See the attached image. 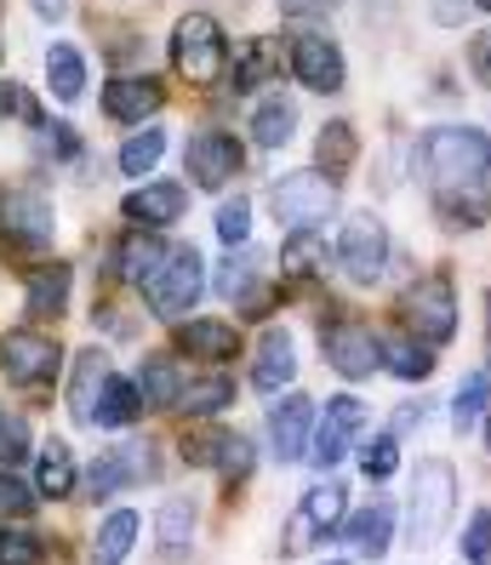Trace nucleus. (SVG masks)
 Masks as SVG:
<instances>
[{
	"label": "nucleus",
	"mask_w": 491,
	"mask_h": 565,
	"mask_svg": "<svg viewBox=\"0 0 491 565\" xmlns=\"http://www.w3.org/2000/svg\"><path fill=\"white\" fill-rule=\"evenodd\" d=\"M172 257V246L154 235V228H132V235L120 241V252H115V263H120V275L132 280V286H149L154 275H160V263Z\"/></svg>",
	"instance_id": "c85d7f7f"
},
{
	"label": "nucleus",
	"mask_w": 491,
	"mask_h": 565,
	"mask_svg": "<svg viewBox=\"0 0 491 565\" xmlns=\"http://www.w3.org/2000/svg\"><path fill=\"white\" fill-rule=\"evenodd\" d=\"M429 201L446 228H480L491 217V143L474 126H435L423 138Z\"/></svg>",
	"instance_id": "f257e3e1"
},
{
	"label": "nucleus",
	"mask_w": 491,
	"mask_h": 565,
	"mask_svg": "<svg viewBox=\"0 0 491 565\" xmlns=\"http://www.w3.org/2000/svg\"><path fill=\"white\" fill-rule=\"evenodd\" d=\"M280 75V41L275 35H252L235 41V63H228V86L235 92H257Z\"/></svg>",
	"instance_id": "a878e982"
},
{
	"label": "nucleus",
	"mask_w": 491,
	"mask_h": 565,
	"mask_svg": "<svg viewBox=\"0 0 491 565\" xmlns=\"http://www.w3.org/2000/svg\"><path fill=\"white\" fill-rule=\"evenodd\" d=\"M423 417H429V406H401L388 428H395V435H412V428H423Z\"/></svg>",
	"instance_id": "3c124183"
},
{
	"label": "nucleus",
	"mask_w": 491,
	"mask_h": 565,
	"mask_svg": "<svg viewBox=\"0 0 491 565\" xmlns=\"http://www.w3.org/2000/svg\"><path fill=\"white\" fill-rule=\"evenodd\" d=\"M354 457H360V475H366L372 486H383L388 475L401 469V435H395V428H383V435L360 440V446H354Z\"/></svg>",
	"instance_id": "4c0bfd02"
},
{
	"label": "nucleus",
	"mask_w": 491,
	"mask_h": 565,
	"mask_svg": "<svg viewBox=\"0 0 491 565\" xmlns=\"http://www.w3.org/2000/svg\"><path fill=\"white\" fill-rule=\"evenodd\" d=\"M469 70H474V81H480V86H491V29L469 41Z\"/></svg>",
	"instance_id": "09e8293b"
},
{
	"label": "nucleus",
	"mask_w": 491,
	"mask_h": 565,
	"mask_svg": "<svg viewBox=\"0 0 491 565\" xmlns=\"http://www.w3.org/2000/svg\"><path fill=\"white\" fill-rule=\"evenodd\" d=\"M160 154H167V131L143 126V131H132V138L120 143V172L126 178H149L154 166H160Z\"/></svg>",
	"instance_id": "58836bf2"
},
{
	"label": "nucleus",
	"mask_w": 491,
	"mask_h": 565,
	"mask_svg": "<svg viewBox=\"0 0 491 565\" xmlns=\"http://www.w3.org/2000/svg\"><path fill=\"white\" fill-rule=\"evenodd\" d=\"M252 469H257V451H252V440H246V435H228V440H223V451H217V475L228 480V491H235V486H241Z\"/></svg>",
	"instance_id": "c03bdc74"
},
{
	"label": "nucleus",
	"mask_w": 491,
	"mask_h": 565,
	"mask_svg": "<svg viewBox=\"0 0 491 565\" xmlns=\"http://www.w3.org/2000/svg\"><path fill=\"white\" fill-rule=\"evenodd\" d=\"M35 486L29 480H18L12 469H0V525H12V520H29L35 514Z\"/></svg>",
	"instance_id": "79ce46f5"
},
{
	"label": "nucleus",
	"mask_w": 491,
	"mask_h": 565,
	"mask_svg": "<svg viewBox=\"0 0 491 565\" xmlns=\"http://www.w3.org/2000/svg\"><path fill=\"white\" fill-rule=\"evenodd\" d=\"M325 565H354V559H325Z\"/></svg>",
	"instance_id": "4d7b16f0"
},
{
	"label": "nucleus",
	"mask_w": 491,
	"mask_h": 565,
	"mask_svg": "<svg viewBox=\"0 0 491 565\" xmlns=\"http://www.w3.org/2000/svg\"><path fill=\"white\" fill-rule=\"evenodd\" d=\"M395 520H401V509H395V497H372L366 509H354V514H343V525H338V537L360 554V559H383L388 548H395Z\"/></svg>",
	"instance_id": "f3484780"
},
{
	"label": "nucleus",
	"mask_w": 491,
	"mask_h": 565,
	"mask_svg": "<svg viewBox=\"0 0 491 565\" xmlns=\"http://www.w3.org/2000/svg\"><path fill=\"white\" fill-rule=\"evenodd\" d=\"M160 475V462H154V446L149 440H120L109 451H97L92 457V469H86V491H92V503H104V497H120V491H132L143 480Z\"/></svg>",
	"instance_id": "9d476101"
},
{
	"label": "nucleus",
	"mask_w": 491,
	"mask_h": 565,
	"mask_svg": "<svg viewBox=\"0 0 491 565\" xmlns=\"http://www.w3.org/2000/svg\"><path fill=\"white\" fill-rule=\"evenodd\" d=\"M383 365H388L401 383H423V377L435 372V349L423 343V338H417V343H412V338H395V343H383Z\"/></svg>",
	"instance_id": "e433bc0d"
},
{
	"label": "nucleus",
	"mask_w": 491,
	"mask_h": 565,
	"mask_svg": "<svg viewBox=\"0 0 491 565\" xmlns=\"http://www.w3.org/2000/svg\"><path fill=\"white\" fill-rule=\"evenodd\" d=\"M309 440H314V401L309 394H275L269 406V446L280 462H303L309 457Z\"/></svg>",
	"instance_id": "dca6fc26"
},
{
	"label": "nucleus",
	"mask_w": 491,
	"mask_h": 565,
	"mask_svg": "<svg viewBox=\"0 0 491 565\" xmlns=\"http://www.w3.org/2000/svg\"><path fill=\"white\" fill-rule=\"evenodd\" d=\"M46 559V543L23 525H0V565H41Z\"/></svg>",
	"instance_id": "37998d69"
},
{
	"label": "nucleus",
	"mask_w": 491,
	"mask_h": 565,
	"mask_svg": "<svg viewBox=\"0 0 491 565\" xmlns=\"http://www.w3.org/2000/svg\"><path fill=\"white\" fill-rule=\"evenodd\" d=\"M57 235V212L41 189H0V241H12L18 252H46Z\"/></svg>",
	"instance_id": "1a4fd4ad"
},
{
	"label": "nucleus",
	"mask_w": 491,
	"mask_h": 565,
	"mask_svg": "<svg viewBox=\"0 0 491 565\" xmlns=\"http://www.w3.org/2000/svg\"><path fill=\"white\" fill-rule=\"evenodd\" d=\"M343 514H349V486L320 475V480L303 491V503H298V514H291V531H286V543H280V548H286V554L309 548V537H325V531H338Z\"/></svg>",
	"instance_id": "4468645a"
},
{
	"label": "nucleus",
	"mask_w": 491,
	"mask_h": 565,
	"mask_svg": "<svg viewBox=\"0 0 491 565\" xmlns=\"http://www.w3.org/2000/svg\"><path fill=\"white\" fill-rule=\"evenodd\" d=\"M246 166V149L228 138V131H194L189 149H183V172L194 178V189H223L235 183Z\"/></svg>",
	"instance_id": "2eb2a0df"
},
{
	"label": "nucleus",
	"mask_w": 491,
	"mask_h": 565,
	"mask_svg": "<svg viewBox=\"0 0 491 565\" xmlns=\"http://www.w3.org/2000/svg\"><path fill=\"white\" fill-rule=\"evenodd\" d=\"M485 412H491V365H480V372L463 377V388H457V401H451V428L469 435Z\"/></svg>",
	"instance_id": "c9c22d12"
},
{
	"label": "nucleus",
	"mask_w": 491,
	"mask_h": 565,
	"mask_svg": "<svg viewBox=\"0 0 491 565\" xmlns=\"http://www.w3.org/2000/svg\"><path fill=\"white\" fill-rule=\"evenodd\" d=\"M217 241L223 246H246L252 241V201L246 194H235V201L217 206Z\"/></svg>",
	"instance_id": "a18cd8bd"
},
{
	"label": "nucleus",
	"mask_w": 491,
	"mask_h": 565,
	"mask_svg": "<svg viewBox=\"0 0 491 565\" xmlns=\"http://www.w3.org/2000/svg\"><path fill=\"white\" fill-rule=\"evenodd\" d=\"M138 537H143V514L138 509L104 514V525H97V537L86 548V565H126V559H132V548H138Z\"/></svg>",
	"instance_id": "393cba45"
},
{
	"label": "nucleus",
	"mask_w": 491,
	"mask_h": 565,
	"mask_svg": "<svg viewBox=\"0 0 491 565\" xmlns=\"http://www.w3.org/2000/svg\"><path fill=\"white\" fill-rule=\"evenodd\" d=\"M388 223L377 217V212H354L349 223H343V235H338V263H343V275L354 280V286H372V280H383V269H388Z\"/></svg>",
	"instance_id": "9b49d317"
},
{
	"label": "nucleus",
	"mask_w": 491,
	"mask_h": 565,
	"mask_svg": "<svg viewBox=\"0 0 491 565\" xmlns=\"http://www.w3.org/2000/svg\"><path fill=\"white\" fill-rule=\"evenodd\" d=\"M314 160H320V172L332 183H343V172L360 160V131L349 120H325L320 138H314Z\"/></svg>",
	"instance_id": "7c9ffc66"
},
{
	"label": "nucleus",
	"mask_w": 491,
	"mask_h": 565,
	"mask_svg": "<svg viewBox=\"0 0 491 565\" xmlns=\"http://www.w3.org/2000/svg\"><path fill=\"white\" fill-rule=\"evenodd\" d=\"M286 63H291V75H298L309 92H320V97L343 92V81H349L343 46H338L332 35H320V29H303V35H291V52H286Z\"/></svg>",
	"instance_id": "ddd939ff"
},
{
	"label": "nucleus",
	"mask_w": 491,
	"mask_h": 565,
	"mask_svg": "<svg viewBox=\"0 0 491 565\" xmlns=\"http://www.w3.org/2000/svg\"><path fill=\"white\" fill-rule=\"evenodd\" d=\"M172 70L189 86H217L228 70V41H223V23L206 12H189L172 29Z\"/></svg>",
	"instance_id": "7ed1b4c3"
},
{
	"label": "nucleus",
	"mask_w": 491,
	"mask_h": 565,
	"mask_svg": "<svg viewBox=\"0 0 491 565\" xmlns=\"http://www.w3.org/2000/svg\"><path fill=\"white\" fill-rule=\"evenodd\" d=\"M143 412H149V406H143L138 383H132V377H109V383H104V394H97L92 423H97V428H132Z\"/></svg>",
	"instance_id": "2f4dec72"
},
{
	"label": "nucleus",
	"mask_w": 491,
	"mask_h": 565,
	"mask_svg": "<svg viewBox=\"0 0 491 565\" xmlns=\"http://www.w3.org/2000/svg\"><path fill=\"white\" fill-rule=\"evenodd\" d=\"M269 212L286 228H320L325 217L338 212V183L325 172H286L269 189Z\"/></svg>",
	"instance_id": "39448f33"
},
{
	"label": "nucleus",
	"mask_w": 491,
	"mask_h": 565,
	"mask_svg": "<svg viewBox=\"0 0 491 565\" xmlns=\"http://www.w3.org/2000/svg\"><path fill=\"white\" fill-rule=\"evenodd\" d=\"M406 326H412L429 349H440V343L457 338V291H451L446 275H423V280L406 291Z\"/></svg>",
	"instance_id": "f8f14e48"
},
{
	"label": "nucleus",
	"mask_w": 491,
	"mask_h": 565,
	"mask_svg": "<svg viewBox=\"0 0 491 565\" xmlns=\"http://www.w3.org/2000/svg\"><path fill=\"white\" fill-rule=\"evenodd\" d=\"M115 372H109V354L104 349H81L75 354V383H70V417L81 423V428H97L92 423V412H97V394H104V383H109Z\"/></svg>",
	"instance_id": "cd10ccee"
},
{
	"label": "nucleus",
	"mask_w": 491,
	"mask_h": 565,
	"mask_svg": "<svg viewBox=\"0 0 491 565\" xmlns=\"http://www.w3.org/2000/svg\"><path fill=\"white\" fill-rule=\"evenodd\" d=\"M338 0H280V12H291V18H325Z\"/></svg>",
	"instance_id": "8fccbe9b"
},
{
	"label": "nucleus",
	"mask_w": 491,
	"mask_h": 565,
	"mask_svg": "<svg viewBox=\"0 0 491 565\" xmlns=\"http://www.w3.org/2000/svg\"><path fill=\"white\" fill-rule=\"evenodd\" d=\"M360 435H366V406L354 401V394H332L325 401V412L314 417V440H309V462L320 475H332L338 462L360 446Z\"/></svg>",
	"instance_id": "6e6552de"
},
{
	"label": "nucleus",
	"mask_w": 491,
	"mask_h": 565,
	"mask_svg": "<svg viewBox=\"0 0 491 565\" xmlns=\"http://www.w3.org/2000/svg\"><path fill=\"white\" fill-rule=\"evenodd\" d=\"M138 394H143V406L149 412H178V394H183V372H178V360L172 354H149L138 365Z\"/></svg>",
	"instance_id": "c756f323"
},
{
	"label": "nucleus",
	"mask_w": 491,
	"mask_h": 565,
	"mask_svg": "<svg viewBox=\"0 0 491 565\" xmlns=\"http://www.w3.org/2000/svg\"><path fill=\"white\" fill-rule=\"evenodd\" d=\"M223 406H235V383H228L223 372L194 377V383H183V394H178V412H183V417H194V423L217 417Z\"/></svg>",
	"instance_id": "72a5a7b5"
},
{
	"label": "nucleus",
	"mask_w": 491,
	"mask_h": 565,
	"mask_svg": "<svg viewBox=\"0 0 491 565\" xmlns=\"http://www.w3.org/2000/svg\"><path fill=\"white\" fill-rule=\"evenodd\" d=\"M18 104H23V97H18V86H12V81H0V115H12Z\"/></svg>",
	"instance_id": "864d4df0"
},
{
	"label": "nucleus",
	"mask_w": 491,
	"mask_h": 565,
	"mask_svg": "<svg viewBox=\"0 0 491 565\" xmlns=\"http://www.w3.org/2000/svg\"><path fill=\"white\" fill-rule=\"evenodd\" d=\"M160 104H167V86H160L154 75H115L104 86V115L115 126H143Z\"/></svg>",
	"instance_id": "6ab92c4d"
},
{
	"label": "nucleus",
	"mask_w": 491,
	"mask_h": 565,
	"mask_svg": "<svg viewBox=\"0 0 491 565\" xmlns=\"http://www.w3.org/2000/svg\"><path fill=\"white\" fill-rule=\"evenodd\" d=\"M480 435H485V451H491V412H485V423H480Z\"/></svg>",
	"instance_id": "5fc2aeb1"
},
{
	"label": "nucleus",
	"mask_w": 491,
	"mask_h": 565,
	"mask_svg": "<svg viewBox=\"0 0 491 565\" xmlns=\"http://www.w3.org/2000/svg\"><path fill=\"white\" fill-rule=\"evenodd\" d=\"M291 377H298V343H291L286 326H269L264 338H257V354H252V388L257 394H286Z\"/></svg>",
	"instance_id": "a211bd4d"
},
{
	"label": "nucleus",
	"mask_w": 491,
	"mask_h": 565,
	"mask_svg": "<svg viewBox=\"0 0 491 565\" xmlns=\"http://www.w3.org/2000/svg\"><path fill=\"white\" fill-rule=\"evenodd\" d=\"M126 223H138V228H172L183 212H189V189L172 183V178H160V183H143L126 194Z\"/></svg>",
	"instance_id": "aec40b11"
},
{
	"label": "nucleus",
	"mask_w": 491,
	"mask_h": 565,
	"mask_svg": "<svg viewBox=\"0 0 491 565\" xmlns=\"http://www.w3.org/2000/svg\"><path fill=\"white\" fill-rule=\"evenodd\" d=\"M280 269L286 275H325V241L314 235V228H291V241L280 246Z\"/></svg>",
	"instance_id": "ea45409f"
},
{
	"label": "nucleus",
	"mask_w": 491,
	"mask_h": 565,
	"mask_svg": "<svg viewBox=\"0 0 491 565\" xmlns=\"http://www.w3.org/2000/svg\"><path fill=\"white\" fill-rule=\"evenodd\" d=\"M46 86H52L57 104H75V97L86 92V57H81L70 41H57V46L46 52Z\"/></svg>",
	"instance_id": "f704fd0d"
},
{
	"label": "nucleus",
	"mask_w": 491,
	"mask_h": 565,
	"mask_svg": "<svg viewBox=\"0 0 491 565\" xmlns=\"http://www.w3.org/2000/svg\"><path fill=\"white\" fill-rule=\"evenodd\" d=\"M223 428H183L178 440V457L189 462V469H217V451H223Z\"/></svg>",
	"instance_id": "a19ab883"
},
{
	"label": "nucleus",
	"mask_w": 491,
	"mask_h": 565,
	"mask_svg": "<svg viewBox=\"0 0 491 565\" xmlns=\"http://www.w3.org/2000/svg\"><path fill=\"white\" fill-rule=\"evenodd\" d=\"M320 349H325V365H332L338 377H349V383H366L372 372H383V338L366 320H354V315L320 326Z\"/></svg>",
	"instance_id": "0eeeda50"
},
{
	"label": "nucleus",
	"mask_w": 491,
	"mask_h": 565,
	"mask_svg": "<svg viewBox=\"0 0 491 565\" xmlns=\"http://www.w3.org/2000/svg\"><path fill=\"white\" fill-rule=\"evenodd\" d=\"M457 497H463V480L446 457H423L417 475H412V497H406V531L417 548L440 543L451 520H457Z\"/></svg>",
	"instance_id": "f03ea898"
},
{
	"label": "nucleus",
	"mask_w": 491,
	"mask_h": 565,
	"mask_svg": "<svg viewBox=\"0 0 491 565\" xmlns=\"http://www.w3.org/2000/svg\"><path fill=\"white\" fill-rule=\"evenodd\" d=\"M70 286H75V269H70V263H41V269H29L23 309L35 315V320H57V315H70Z\"/></svg>",
	"instance_id": "4be33fe9"
},
{
	"label": "nucleus",
	"mask_w": 491,
	"mask_h": 565,
	"mask_svg": "<svg viewBox=\"0 0 491 565\" xmlns=\"http://www.w3.org/2000/svg\"><path fill=\"white\" fill-rule=\"evenodd\" d=\"M474 7H485V12H491V0H474Z\"/></svg>",
	"instance_id": "13d9d810"
},
{
	"label": "nucleus",
	"mask_w": 491,
	"mask_h": 565,
	"mask_svg": "<svg viewBox=\"0 0 491 565\" xmlns=\"http://www.w3.org/2000/svg\"><path fill=\"white\" fill-rule=\"evenodd\" d=\"M35 12L52 18V23H63V18H70V0H35Z\"/></svg>",
	"instance_id": "603ef678"
},
{
	"label": "nucleus",
	"mask_w": 491,
	"mask_h": 565,
	"mask_svg": "<svg viewBox=\"0 0 491 565\" xmlns=\"http://www.w3.org/2000/svg\"><path fill=\"white\" fill-rule=\"evenodd\" d=\"M457 554H463L469 565H491V509H474V514H469Z\"/></svg>",
	"instance_id": "49530a36"
},
{
	"label": "nucleus",
	"mask_w": 491,
	"mask_h": 565,
	"mask_svg": "<svg viewBox=\"0 0 491 565\" xmlns=\"http://www.w3.org/2000/svg\"><path fill=\"white\" fill-rule=\"evenodd\" d=\"M291 131H298V104H291V97H280V92L264 97V104H257V115H252L257 149H286Z\"/></svg>",
	"instance_id": "473e14b6"
},
{
	"label": "nucleus",
	"mask_w": 491,
	"mask_h": 565,
	"mask_svg": "<svg viewBox=\"0 0 491 565\" xmlns=\"http://www.w3.org/2000/svg\"><path fill=\"white\" fill-rule=\"evenodd\" d=\"M194 525H201L194 497H167V503L154 509V554L160 559H183L189 543H194Z\"/></svg>",
	"instance_id": "bb28decb"
},
{
	"label": "nucleus",
	"mask_w": 491,
	"mask_h": 565,
	"mask_svg": "<svg viewBox=\"0 0 491 565\" xmlns=\"http://www.w3.org/2000/svg\"><path fill=\"white\" fill-rule=\"evenodd\" d=\"M201 291H206V263H201V252H194V246H172V257L160 263V275L143 286L149 309H154L160 320H183V315H194Z\"/></svg>",
	"instance_id": "423d86ee"
},
{
	"label": "nucleus",
	"mask_w": 491,
	"mask_h": 565,
	"mask_svg": "<svg viewBox=\"0 0 491 565\" xmlns=\"http://www.w3.org/2000/svg\"><path fill=\"white\" fill-rule=\"evenodd\" d=\"M217 291H223L235 309L264 315V309H269V291H264V257L246 252V246H241V252L228 246V263H223V275H217Z\"/></svg>",
	"instance_id": "412c9836"
},
{
	"label": "nucleus",
	"mask_w": 491,
	"mask_h": 565,
	"mask_svg": "<svg viewBox=\"0 0 491 565\" xmlns=\"http://www.w3.org/2000/svg\"><path fill=\"white\" fill-rule=\"evenodd\" d=\"M178 349L189 360H206V365H223L241 354V331L235 320H183L178 326Z\"/></svg>",
	"instance_id": "5701e85b"
},
{
	"label": "nucleus",
	"mask_w": 491,
	"mask_h": 565,
	"mask_svg": "<svg viewBox=\"0 0 491 565\" xmlns=\"http://www.w3.org/2000/svg\"><path fill=\"white\" fill-rule=\"evenodd\" d=\"M29 457V423L18 417V412H0V462H23Z\"/></svg>",
	"instance_id": "de8ad7c7"
},
{
	"label": "nucleus",
	"mask_w": 491,
	"mask_h": 565,
	"mask_svg": "<svg viewBox=\"0 0 491 565\" xmlns=\"http://www.w3.org/2000/svg\"><path fill=\"white\" fill-rule=\"evenodd\" d=\"M485 331H491V291H485Z\"/></svg>",
	"instance_id": "6e6d98bb"
},
{
	"label": "nucleus",
	"mask_w": 491,
	"mask_h": 565,
	"mask_svg": "<svg viewBox=\"0 0 491 565\" xmlns=\"http://www.w3.org/2000/svg\"><path fill=\"white\" fill-rule=\"evenodd\" d=\"M57 365H63V349H57V338H46V331L18 326V331L0 338V377H7L12 388H23V394L52 388Z\"/></svg>",
	"instance_id": "20e7f679"
},
{
	"label": "nucleus",
	"mask_w": 491,
	"mask_h": 565,
	"mask_svg": "<svg viewBox=\"0 0 491 565\" xmlns=\"http://www.w3.org/2000/svg\"><path fill=\"white\" fill-rule=\"evenodd\" d=\"M81 486V462H75V446L70 440H41L35 446V491L52 497V503H63V497H75Z\"/></svg>",
	"instance_id": "b1692460"
}]
</instances>
